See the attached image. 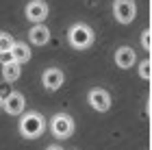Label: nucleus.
<instances>
[{
	"label": "nucleus",
	"instance_id": "6ab92c4d",
	"mask_svg": "<svg viewBox=\"0 0 152 150\" xmlns=\"http://www.w3.org/2000/svg\"><path fill=\"white\" fill-rule=\"evenodd\" d=\"M150 109H152V98H150Z\"/></svg>",
	"mask_w": 152,
	"mask_h": 150
},
{
	"label": "nucleus",
	"instance_id": "9b49d317",
	"mask_svg": "<svg viewBox=\"0 0 152 150\" xmlns=\"http://www.w3.org/2000/svg\"><path fill=\"white\" fill-rule=\"evenodd\" d=\"M20 76H22V63H18V61L2 63V78L7 83H15Z\"/></svg>",
	"mask_w": 152,
	"mask_h": 150
},
{
	"label": "nucleus",
	"instance_id": "f257e3e1",
	"mask_svg": "<svg viewBox=\"0 0 152 150\" xmlns=\"http://www.w3.org/2000/svg\"><path fill=\"white\" fill-rule=\"evenodd\" d=\"M18 131L24 139H37L46 131V118L39 111H26V113H22V118H20Z\"/></svg>",
	"mask_w": 152,
	"mask_h": 150
},
{
	"label": "nucleus",
	"instance_id": "f03ea898",
	"mask_svg": "<svg viewBox=\"0 0 152 150\" xmlns=\"http://www.w3.org/2000/svg\"><path fill=\"white\" fill-rule=\"evenodd\" d=\"M67 42L74 50H87L89 46L94 44V31L91 26L83 24V22H76L70 26V31H67Z\"/></svg>",
	"mask_w": 152,
	"mask_h": 150
},
{
	"label": "nucleus",
	"instance_id": "f3484780",
	"mask_svg": "<svg viewBox=\"0 0 152 150\" xmlns=\"http://www.w3.org/2000/svg\"><path fill=\"white\" fill-rule=\"evenodd\" d=\"M46 150H63V148H61V146H59V144H52V146H48V148H46Z\"/></svg>",
	"mask_w": 152,
	"mask_h": 150
},
{
	"label": "nucleus",
	"instance_id": "423d86ee",
	"mask_svg": "<svg viewBox=\"0 0 152 150\" xmlns=\"http://www.w3.org/2000/svg\"><path fill=\"white\" fill-rule=\"evenodd\" d=\"M24 15L33 24L46 22V18H48V4L44 2V0H31V2L24 7Z\"/></svg>",
	"mask_w": 152,
	"mask_h": 150
},
{
	"label": "nucleus",
	"instance_id": "6e6552de",
	"mask_svg": "<svg viewBox=\"0 0 152 150\" xmlns=\"http://www.w3.org/2000/svg\"><path fill=\"white\" fill-rule=\"evenodd\" d=\"M24 107H26V100L20 91H11L9 96H4V100H2V109L9 115H22Z\"/></svg>",
	"mask_w": 152,
	"mask_h": 150
},
{
	"label": "nucleus",
	"instance_id": "f8f14e48",
	"mask_svg": "<svg viewBox=\"0 0 152 150\" xmlns=\"http://www.w3.org/2000/svg\"><path fill=\"white\" fill-rule=\"evenodd\" d=\"M11 52H13V59L18 61V63H28L31 61V46L28 44H24V42H15L13 44V48H11Z\"/></svg>",
	"mask_w": 152,
	"mask_h": 150
},
{
	"label": "nucleus",
	"instance_id": "39448f33",
	"mask_svg": "<svg viewBox=\"0 0 152 150\" xmlns=\"http://www.w3.org/2000/svg\"><path fill=\"white\" fill-rule=\"evenodd\" d=\"M89 105H91L94 111H100V113H104L111 109V94H109L107 89H102V87H94L91 91H89Z\"/></svg>",
	"mask_w": 152,
	"mask_h": 150
},
{
	"label": "nucleus",
	"instance_id": "ddd939ff",
	"mask_svg": "<svg viewBox=\"0 0 152 150\" xmlns=\"http://www.w3.org/2000/svg\"><path fill=\"white\" fill-rule=\"evenodd\" d=\"M139 76L143 80H150L152 78V59H143L139 63Z\"/></svg>",
	"mask_w": 152,
	"mask_h": 150
},
{
	"label": "nucleus",
	"instance_id": "7ed1b4c3",
	"mask_svg": "<svg viewBox=\"0 0 152 150\" xmlns=\"http://www.w3.org/2000/svg\"><path fill=\"white\" fill-rule=\"evenodd\" d=\"M74 118L70 113H57V115H52V120H50V133L54 135V137H59V139H67V137H72L74 135Z\"/></svg>",
	"mask_w": 152,
	"mask_h": 150
},
{
	"label": "nucleus",
	"instance_id": "0eeeda50",
	"mask_svg": "<svg viewBox=\"0 0 152 150\" xmlns=\"http://www.w3.org/2000/svg\"><path fill=\"white\" fill-rule=\"evenodd\" d=\"M63 80H65V74H63V70H59V67H48V70H44V74H41V85H44L48 91L61 89Z\"/></svg>",
	"mask_w": 152,
	"mask_h": 150
},
{
	"label": "nucleus",
	"instance_id": "1a4fd4ad",
	"mask_svg": "<svg viewBox=\"0 0 152 150\" xmlns=\"http://www.w3.org/2000/svg\"><path fill=\"white\" fill-rule=\"evenodd\" d=\"M28 42L33 46H46L48 42H50V29H48L44 22L33 24L31 31H28Z\"/></svg>",
	"mask_w": 152,
	"mask_h": 150
},
{
	"label": "nucleus",
	"instance_id": "20e7f679",
	"mask_svg": "<svg viewBox=\"0 0 152 150\" xmlns=\"http://www.w3.org/2000/svg\"><path fill=\"white\" fill-rule=\"evenodd\" d=\"M113 15L120 24H130L137 15L135 0H115L113 2Z\"/></svg>",
	"mask_w": 152,
	"mask_h": 150
},
{
	"label": "nucleus",
	"instance_id": "dca6fc26",
	"mask_svg": "<svg viewBox=\"0 0 152 150\" xmlns=\"http://www.w3.org/2000/svg\"><path fill=\"white\" fill-rule=\"evenodd\" d=\"M9 61H15V59H13V52H11V50L0 52V63H9Z\"/></svg>",
	"mask_w": 152,
	"mask_h": 150
},
{
	"label": "nucleus",
	"instance_id": "2eb2a0df",
	"mask_svg": "<svg viewBox=\"0 0 152 150\" xmlns=\"http://www.w3.org/2000/svg\"><path fill=\"white\" fill-rule=\"evenodd\" d=\"M141 46H143L146 50H152V31H146V33L141 35Z\"/></svg>",
	"mask_w": 152,
	"mask_h": 150
},
{
	"label": "nucleus",
	"instance_id": "4468645a",
	"mask_svg": "<svg viewBox=\"0 0 152 150\" xmlns=\"http://www.w3.org/2000/svg\"><path fill=\"white\" fill-rule=\"evenodd\" d=\"M13 44H15V39H13L9 33H4V31H0V52H4V50H11L13 48Z\"/></svg>",
	"mask_w": 152,
	"mask_h": 150
},
{
	"label": "nucleus",
	"instance_id": "9d476101",
	"mask_svg": "<svg viewBox=\"0 0 152 150\" xmlns=\"http://www.w3.org/2000/svg\"><path fill=\"white\" fill-rule=\"evenodd\" d=\"M137 61V54L135 50L130 48V46H122V48L115 50V65L122 67V70H128V67H133Z\"/></svg>",
	"mask_w": 152,
	"mask_h": 150
},
{
	"label": "nucleus",
	"instance_id": "a211bd4d",
	"mask_svg": "<svg viewBox=\"0 0 152 150\" xmlns=\"http://www.w3.org/2000/svg\"><path fill=\"white\" fill-rule=\"evenodd\" d=\"M2 100H4V98H2V96H0V107H2Z\"/></svg>",
	"mask_w": 152,
	"mask_h": 150
}]
</instances>
